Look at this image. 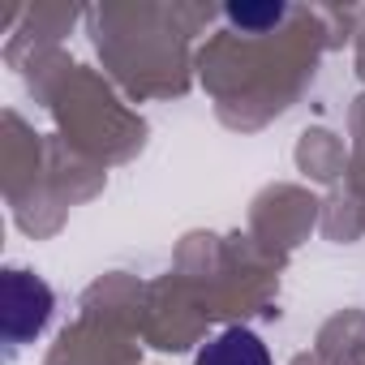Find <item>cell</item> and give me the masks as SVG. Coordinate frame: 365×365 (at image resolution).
Masks as SVG:
<instances>
[{
  "label": "cell",
  "mask_w": 365,
  "mask_h": 365,
  "mask_svg": "<svg viewBox=\"0 0 365 365\" xmlns=\"http://www.w3.org/2000/svg\"><path fill=\"white\" fill-rule=\"evenodd\" d=\"M0 327H5L9 344H26L31 335H39L52 318V288L39 275L26 271H5V284H0Z\"/></svg>",
  "instance_id": "obj_1"
},
{
  "label": "cell",
  "mask_w": 365,
  "mask_h": 365,
  "mask_svg": "<svg viewBox=\"0 0 365 365\" xmlns=\"http://www.w3.org/2000/svg\"><path fill=\"white\" fill-rule=\"evenodd\" d=\"M284 18V5H228V22L241 31H267Z\"/></svg>",
  "instance_id": "obj_3"
},
{
  "label": "cell",
  "mask_w": 365,
  "mask_h": 365,
  "mask_svg": "<svg viewBox=\"0 0 365 365\" xmlns=\"http://www.w3.org/2000/svg\"><path fill=\"white\" fill-rule=\"evenodd\" d=\"M194 365H271V352L250 327H228L198 352Z\"/></svg>",
  "instance_id": "obj_2"
}]
</instances>
